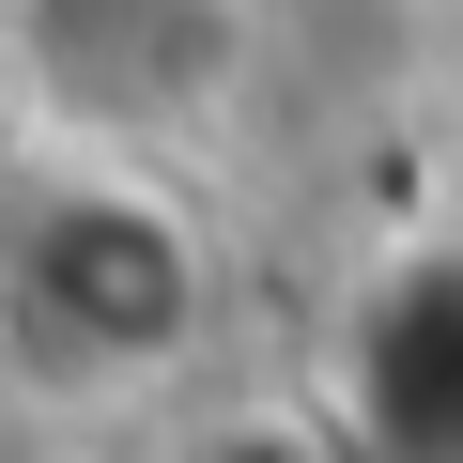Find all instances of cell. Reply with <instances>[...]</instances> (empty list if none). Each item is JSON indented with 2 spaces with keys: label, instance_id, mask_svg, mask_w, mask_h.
<instances>
[{
  "label": "cell",
  "instance_id": "3",
  "mask_svg": "<svg viewBox=\"0 0 463 463\" xmlns=\"http://www.w3.org/2000/svg\"><path fill=\"white\" fill-rule=\"evenodd\" d=\"M340 432L386 463H463V248H417L340 340Z\"/></svg>",
  "mask_w": 463,
  "mask_h": 463
},
{
  "label": "cell",
  "instance_id": "1",
  "mask_svg": "<svg viewBox=\"0 0 463 463\" xmlns=\"http://www.w3.org/2000/svg\"><path fill=\"white\" fill-rule=\"evenodd\" d=\"M0 325L47 371H78V386H155L216 325V248H201V216L155 170L62 155V170H32L16 216H0Z\"/></svg>",
  "mask_w": 463,
  "mask_h": 463
},
{
  "label": "cell",
  "instance_id": "2",
  "mask_svg": "<svg viewBox=\"0 0 463 463\" xmlns=\"http://www.w3.org/2000/svg\"><path fill=\"white\" fill-rule=\"evenodd\" d=\"M0 47H16V93L78 155L139 170L155 139L232 109V78H248V0H16Z\"/></svg>",
  "mask_w": 463,
  "mask_h": 463
},
{
  "label": "cell",
  "instance_id": "4",
  "mask_svg": "<svg viewBox=\"0 0 463 463\" xmlns=\"http://www.w3.org/2000/svg\"><path fill=\"white\" fill-rule=\"evenodd\" d=\"M201 463H325V432H216Z\"/></svg>",
  "mask_w": 463,
  "mask_h": 463
}]
</instances>
